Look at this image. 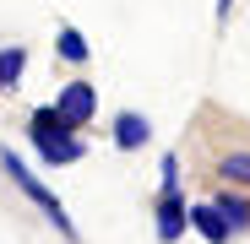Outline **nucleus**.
<instances>
[{
  "label": "nucleus",
  "mask_w": 250,
  "mask_h": 244,
  "mask_svg": "<svg viewBox=\"0 0 250 244\" xmlns=\"http://www.w3.org/2000/svg\"><path fill=\"white\" fill-rule=\"evenodd\" d=\"M212 206H218V212L229 217V228H234V233H239V228H250V201H245V195H234V190H223V195L212 201Z\"/></svg>",
  "instance_id": "8"
},
{
  "label": "nucleus",
  "mask_w": 250,
  "mask_h": 244,
  "mask_svg": "<svg viewBox=\"0 0 250 244\" xmlns=\"http://www.w3.org/2000/svg\"><path fill=\"white\" fill-rule=\"evenodd\" d=\"M212 11H218V22H229V11H234V0H212Z\"/></svg>",
  "instance_id": "11"
},
{
  "label": "nucleus",
  "mask_w": 250,
  "mask_h": 244,
  "mask_svg": "<svg viewBox=\"0 0 250 244\" xmlns=\"http://www.w3.org/2000/svg\"><path fill=\"white\" fill-rule=\"evenodd\" d=\"M147 136H152V125H147L142 114H120V119H114V147H120V152L147 147Z\"/></svg>",
  "instance_id": "6"
},
{
  "label": "nucleus",
  "mask_w": 250,
  "mask_h": 244,
  "mask_svg": "<svg viewBox=\"0 0 250 244\" xmlns=\"http://www.w3.org/2000/svg\"><path fill=\"white\" fill-rule=\"evenodd\" d=\"M55 49H60L65 60H76V65H82V60H87V38H82L76 27H60V38H55Z\"/></svg>",
  "instance_id": "10"
},
{
  "label": "nucleus",
  "mask_w": 250,
  "mask_h": 244,
  "mask_svg": "<svg viewBox=\"0 0 250 244\" xmlns=\"http://www.w3.org/2000/svg\"><path fill=\"white\" fill-rule=\"evenodd\" d=\"M27 136H33L38 152H44L49 169H60V163H76V157H82V141L71 136V125L55 114V103H49V109H38V114L27 119Z\"/></svg>",
  "instance_id": "2"
},
{
  "label": "nucleus",
  "mask_w": 250,
  "mask_h": 244,
  "mask_svg": "<svg viewBox=\"0 0 250 244\" xmlns=\"http://www.w3.org/2000/svg\"><path fill=\"white\" fill-rule=\"evenodd\" d=\"M22 71H27V49L22 44H6V49H0V87H17Z\"/></svg>",
  "instance_id": "9"
},
{
  "label": "nucleus",
  "mask_w": 250,
  "mask_h": 244,
  "mask_svg": "<svg viewBox=\"0 0 250 244\" xmlns=\"http://www.w3.org/2000/svg\"><path fill=\"white\" fill-rule=\"evenodd\" d=\"M93 109H98V87H93V81H65V87H60V98H55V114L65 119L71 131H82V125H87V119H93Z\"/></svg>",
  "instance_id": "4"
},
{
  "label": "nucleus",
  "mask_w": 250,
  "mask_h": 244,
  "mask_svg": "<svg viewBox=\"0 0 250 244\" xmlns=\"http://www.w3.org/2000/svg\"><path fill=\"white\" fill-rule=\"evenodd\" d=\"M190 228L207 239V244H229L234 239V228H229V217L212 206V201H201V206H190Z\"/></svg>",
  "instance_id": "5"
},
{
  "label": "nucleus",
  "mask_w": 250,
  "mask_h": 244,
  "mask_svg": "<svg viewBox=\"0 0 250 244\" xmlns=\"http://www.w3.org/2000/svg\"><path fill=\"white\" fill-rule=\"evenodd\" d=\"M0 169L11 174V185H17V190H22V195L33 201V206H38V212H44V217H49V223H55L60 233H65V239H76V223L65 217V206H60V201H55V190H49L44 179H38V174L27 169V163H22V157H17L11 147H0Z\"/></svg>",
  "instance_id": "1"
},
{
  "label": "nucleus",
  "mask_w": 250,
  "mask_h": 244,
  "mask_svg": "<svg viewBox=\"0 0 250 244\" xmlns=\"http://www.w3.org/2000/svg\"><path fill=\"white\" fill-rule=\"evenodd\" d=\"M152 217H158V239H163V244H174V239L190 228V201L180 195V185H163V190H158Z\"/></svg>",
  "instance_id": "3"
},
{
  "label": "nucleus",
  "mask_w": 250,
  "mask_h": 244,
  "mask_svg": "<svg viewBox=\"0 0 250 244\" xmlns=\"http://www.w3.org/2000/svg\"><path fill=\"white\" fill-rule=\"evenodd\" d=\"M218 179H223V185H250V152H245V147L218 157Z\"/></svg>",
  "instance_id": "7"
}]
</instances>
